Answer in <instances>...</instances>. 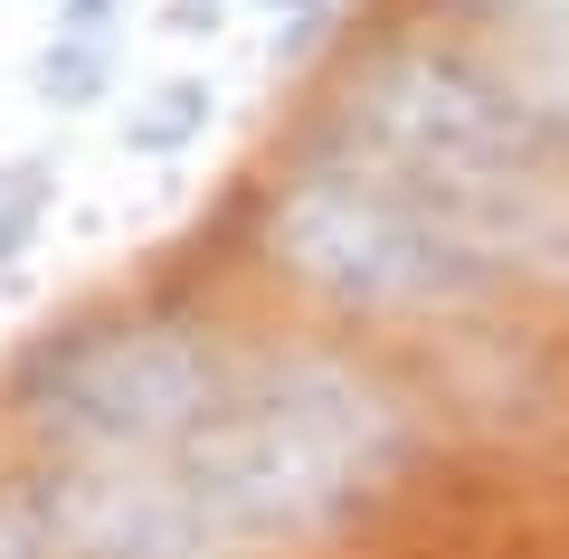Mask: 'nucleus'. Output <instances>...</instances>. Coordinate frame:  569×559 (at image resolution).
I'll use <instances>...</instances> for the list:
<instances>
[{"mask_svg":"<svg viewBox=\"0 0 569 559\" xmlns=\"http://www.w3.org/2000/svg\"><path fill=\"white\" fill-rule=\"evenodd\" d=\"M209 114H219V96H209L200 77H171V86H152V104H133L123 142H133L142 161H171V152H190V142L209 133Z\"/></svg>","mask_w":569,"mask_h":559,"instance_id":"nucleus-6","label":"nucleus"},{"mask_svg":"<svg viewBox=\"0 0 569 559\" xmlns=\"http://www.w3.org/2000/svg\"><path fill=\"white\" fill-rule=\"evenodd\" d=\"M48 200H58V161H20V171H0V266L39 238Z\"/></svg>","mask_w":569,"mask_h":559,"instance_id":"nucleus-7","label":"nucleus"},{"mask_svg":"<svg viewBox=\"0 0 569 559\" xmlns=\"http://www.w3.org/2000/svg\"><path fill=\"white\" fill-rule=\"evenodd\" d=\"M190 559H209V550H190Z\"/></svg>","mask_w":569,"mask_h":559,"instance_id":"nucleus-11","label":"nucleus"},{"mask_svg":"<svg viewBox=\"0 0 569 559\" xmlns=\"http://www.w3.org/2000/svg\"><path fill=\"white\" fill-rule=\"evenodd\" d=\"M0 559H48V540H39L29 512H0Z\"/></svg>","mask_w":569,"mask_h":559,"instance_id":"nucleus-9","label":"nucleus"},{"mask_svg":"<svg viewBox=\"0 0 569 559\" xmlns=\"http://www.w3.org/2000/svg\"><path fill=\"white\" fill-rule=\"evenodd\" d=\"M20 512L39 521L48 559H190L209 540L181 475H152V465H86L77 456L29 483Z\"/></svg>","mask_w":569,"mask_h":559,"instance_id":"nucleus-4","label":"nucleus"},{"mask_svg":"<svg viewBox=\"0 0 569 559\" xmlns=\"http://www.w3.org/2000/svg\"><path fill=\"white\" fill-rule=\"evenodd\" d=\"M266 257L342 313H466L493 266L370 152H313L266 209Z\"/></svg>","mask_w":569,"mask_h":559,"instance_id":"nucleus-2","label":"nucleus"},{"mask_svg":"<svg viewBox=\"0 0 569 559\" xmlns=\"http://www.w3.org/2000/svg\"><path fill=\"white\" fill-rule=\"evenodd\" d=\"M466 20L503 58L493 77L569 142V0H466Z\"/></svg>","mask_w":569,"mask_h":559,"instance_id":"nucleus-5","label":"nucleus"},{"mask_svg":"<svg viewBox=\"0 0 569 559\" xmlns=\"http://www.w3.org/2000/svg\"><path fill=\"white\" fill-rule=\"evenodd\" d=\"M104 58H114V39H58L39 58V86L58 104H96V86H104Z\"/></svg>","mask_w":569,"mask_h":559,"instance_id":"nucleus-8","label":"nucleus"},{"mask_svg":"<svg viewBox=\"0 0 569 559\" xmlns=\"http://www.w3.org/2000/svg\"><path fill=\"white\" fill-rule=\"evenodd\" d=\"M399 456L408 418L380 380L323 351H284L209 408L171 475L209 540H323L399 475Z\"/></svg>","mask_w":569,"mask_h":559,"instance_id":"nucleus-1","label":"nucleus"},{"mask_svg":"<svg viewBox=\"0 0 569 559\" xmlns=\"http://www.w3.org/2000/svg\"><path fill=\"white\" fill-rule=\"evenodd\" d=\"M29 418L86 465H162L209 427L228 399L219 360L181 322H114V332H77L58 351L29 360L20 380Z\"/></svg>","mask_w":569,"mask_h":559,"instance_id":"nucleus-3","label":"nucleus"},{"mask_svg":"<svg viewBox=\"0 0 569 559\" xmlns=\"http://www.w3.org/2000/svg\"><path fill=\"white\" fill-rule=\"evenodd\" d=\"M200 10H209V20H219V10H228V0H181V20H200Z\"/></svg>","mask_w":569,"mask_h":559,"instance_id":"nucleus-10","label":"nucleus"}]
</instances>
